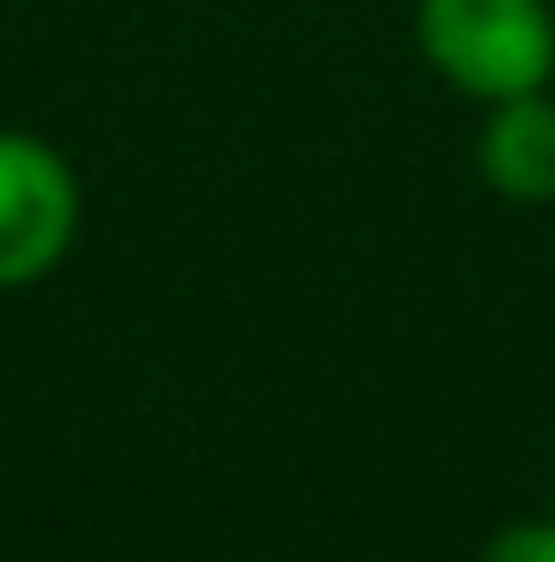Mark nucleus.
Returning a JSON list of instances; mask_svg holds the SVG:
<instances>
[{
  "mask_svg": "<svg viewBox=\"0 0 555 562\" xmlns=\"http://www.w3.org/2000/svg\"><path fill=\"white\" fill-rule=\"evenodd\" d=\"M79 236V177L33 132H0V288H33Z\"/></svg>",
  "mask_w": 555,
  "mask_h": 562,
  "instance_id": "nucleus-2",
  "label": "nucleus"
},
{
  "mask_svg": "<svg viewBox=\"0 0 555 562\" xmlns=\"http://www.w3.org/2000/svg\"><path fill=\"white\" fill-rule=\"evenodd\" d=\"M477 170L510 203H555V99L517 92L497 99L477 132Z\"/></svg>",
  "mask_w": 555,
  "mask_h": 562,
  "instance_id": "nucleus-3",
  "label": "nucleus"
},
{
  "mask_svg": "<svg viewBox=\"0 0 555 562\" xmlns=\"http://www.w3.org/2000/svg\"><path fill=\"white\" fill-rule=\"evenodd\" d=\"M477 562H555V517H530V524L497 530Z\"/></svg>",
  "mask_w": 555,
  "mask_h": 562,
  "instance_id": "nucleus-4",
  "label": "nucleus"
},
{
  "mask_svg": "<svg viewBox=\"0 0 555 562\" xmlns=\"http://www.w3.org/2000/svg\"><path fill=\"white\" fill-rule=\"evenodd\" d=\"M418 53L484 105L543 92L555 72L550 0H418Z\"/></svg>",
  "mask_w": 555,
  "mask_h": 562,
  "instance_id": "nucleus-1",
  "label": "nucleus"
}]
</instances>
